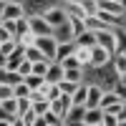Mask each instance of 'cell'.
<instances>
[{
	"label": "cell",
	"mask_w": 126,
	"mask_h": 126,
	"mask_svg": "<svg viewBox=\"0 0 126 126\" xmlns=\"http://www.w3.org/2000/svg\"><path fill=\"white\" fill-rule=\"evenodd\" d=\"M56 38V43H71V40H76V33H73V25L71 20H66V23L61 25H53V33H50Z\"/></svg>",
	"instance_id": "5b68a950"
},
{
	"label": "cell",
	"mask_w": 126,
	"mask_h": 126,
	"mask_svg": "<svg viewBox=\"0 0 126 126\" xmlns=\"http://www.w3.org/2000/svg\"><path fill=\"white\" fill-rule=\"evenodd\" d=\"M13 38V33H10L8 28H3V23H0V43H3V40H10Z\"/></svg>",
	"instance_id": "74e56055"
},
{
	"label": "cell",
	"mask_w": 126,
	"mask_h": 126,
	"mask_svg": "<svg viewBox=\"0 0 126 126\" xmlns=\"http://www.w3.org/2000/svg\"><path fill=\"white\" fill-rule=\"evenodd\" d=\"M58 63H61L63 68H83V66H81V61L76 58V53H71V56H66V58H61Z\"/></svg>",
	"instance_id": "d4e9b609"
},
{
	"label": "cell",
	"mask_w": 126,
	"mask_h": 126,
	"mask_svg": "<svg viewBox=\"0 0 126 126\" xmlns=\"http://www.w3.org/2000/svg\"><path fill=\"white\" fill-rule=\"evenodd\" d=\"M96 76H98V86L103 91H111V88H116V83H119V73L116 68H113V63H103V66H96Z\"/></svg>",
	"instance_id": "6da1fadb"
},
{
	"label": "cell",
	"mask_w": 126,
	"mask_h": 126,
	"mask_svg": "<svg viewBox=\"0 0 126 126\" xmlns=\"http://www.w3.org/2000/svg\"><path fill=\"white\" fill-rule=\"evenodd\" d=\"M35 46L40 48V53H43L48 61H56V48H58V43H56L53 35H35Z\"/></svg>",
	"instance_id": "3957f363"
},
{
	"label": "cell",
	"mask_w": 126,
	"mask_h": 126,
	"mask_svg": "<svg viewBox=\"0 0 126 126\" xmlns=\"http://www.w3.org/2000/svg\"><path fill=\"white\" fill-rule=\"evenodd\" d=\"M28 23H30V33L33 35H50L53 33V25L43 15H28Z\"/></svg>",
	"instance_id": "277c9868"
},
{
	"label": "cell",
	"mask_w": 126,
	"mask_h": 126,
	"mask_svg": "<svg viewBox=\"0 0 126 126\" xmlns=\"http://www.w3.org/2000/svg\"><path fill=\"white\" fill-rule=\"evenodd\" d=\"M76 46L93 48V46H96V33H93V30H83V33H78L76 35Z\"/></svg>",
	"instance_id": "2e32d148"
},
{
	"label": "cell",
	"mask_w": 126,
	"mask_h": 126,
	"mask_svg": "<svg viewBox=\"0 0 126 126\" xmlns=\"http://www.w3.org/2000/svg\"><path fill=\"white\" fill-rule=\"evenodd\" d=\"M76 58L81 61V66L83 68H91V48H86V46H76Z\"/></svg>",
	"instance_id": "e0dca14e"
},
{
	"label": "cell",
	"mask_w": 126,
	"mask_h": 126,
	"mask_svg": "<svg viewBox=\"0 0 126 126\" xmlns=\"http://www.w3.org/2000/svg\"><path fill=\"white\" fill-rule=\"evenodd\" d=\"M73 50H76V40H71V43H58V48H56V61L71 56Z\"/></svg>",
	"instance_id": "ffe728a7"
},
{
	"label": "cell",
	"mask_w": 126,
	"mask_h": 126,
	"mask_svg": "<svg viewBox=\"0 0 126 126\" xmlns=\"http://www.w3.org/2000/svg\"><path fill=\"white\" fill-rule=\"evenodd\" d=\"M15 93H13V86L10 83H0V101H5V98H13Z\"/></svg>",
	"instance_id": "836d02e7"
},
{
	"label": "cell",
	"mask_w": 126,
	"mask_h": 126,
	"mask_svg": "<svg viewBox=\"0 0 126 126\" xmlns=\"http://www.w3.org/2000/svg\"><path fill=\"white\" fill-rule=\"evenodd\" d=\"M15 50V38H10V40H3V43H0V53L3 56H10Z\"/></svg>",
	"instance_id": "f546056e"
},
{
	"label": "cell",
	"mask_w": 126,
	"mask_h": 126,
	"mask_svg": "<svg viewBox=\"0 0 126 126\" xmlns=\"http://www.w3.org/2000/svg\"><path fill=\"white\" fill-rule=\"evenodd\" d=\"M3 18H10V20H18V18H23L25 15V8L20 0H5V5H3V13H0Z\"/></svg>",
	"instance_id": "ba28073f"
},
{
	"label": "cell",
	"mask_w": 126,
	"mask_h": 126,
	"mask_svg": "<svg viewBox=\"0 0 126 126\" xmlns=\"http://www.w3.org/2000/svg\"><path fill=\"white\" fill-rule=\"evenodd\" d=\"M3 28H8L10 33H13V38H15V20H10V18H3Z\"/></svg>",
	"instance_id": "8d00e7d4"
},
{
	"label": "cell",
	"mask_w": 126,
	"mask_h": 126,
	"mask_svg": "<svg viewBox=\"0 0 126 126\" xmlns=\"http://www.w3.org/2000/svg\"><path fill=\"white\" fill-rule=\"evenodd\" d=\"M61 96V88H58V83H48V88H46V98L48 101H53Z\"/></svg>",
	"instance_id": "1f68e13d"
},
{
	"label": "cell",
	"mask_w": 126,
	"mask_h": 126,
	"mask_svg": "<svg viewBox=\"0 0 126 126\" xmlns=\"http://www.w3.org/2000/svg\"><path fill=\"white\" fill-rule=\"evenodd\" d=\"M25 8V15H43L48 8L58 5V0H20Z\"/></svg>",
	"instance_id": "7a4b0ae2"
},
{
	"label": "cell",
	"mask_w": 126,
	"mask_h": 126,
	"mask_svg": "<svg viewBox=\"0 0 126 126\" xmlns=\"http://www.w3.org/2000/svg\"><path fill=\"white\" fill-rule=\"evenodd\" d=\"M63 78L73 81V83H81L83 81V68H63Z\"/></svg>",
	"instance_id": "603a6c76"
},
{
	"label": "cell",
	"mask_w": 126,
	"mask_h": 126,
	"mask_svg": "<svg viewBox=\"0 0 126 126\" xmlns=\"http://www.w3.org/2000/svg\"><path fill=\"white\" fill-rule=\"evenodd\" d=\"M119 3H121V5H124V8H126V0H119Z\"/></svg>",
	"instance_id": "b9f144b4"
},
{
	"label": "cell",
	"mask_w": 126,
	"mask_h": 126,
	"mask_svg": "<svg viewBox=\"0 0 126 126\" xmlns=\"http://www.w3.org/2000/svg\"><path fill=\"white\" fill-rule=\"evenodd\" d=\"M83 25H86V30H93V33H98V30H106V28H111L109 23H103V20H101L98 15H86V18H83Z\"/></svg>",
	"instance_id": "9a60e30c"
},
{
	"label": "cell",
	"mask_w": 126,
	"mask_h": 126,
	"mask_svg": "<svg viewBox=\"0 0 126 126\" xmlns=\"http://www.w3.org/2000/svg\"><path fill=\"white\" fill-rule=\"evenodd\" d=\"M101 93H103V88L98 86V83H88V91H86V109L101 106Z\"/></svg>",
	"instance_id": "8fae6325"
},
{
	"label": "cell",
	"mask_w": 126,
	"mask_h": 126,
	"mask_svg": "<svg viewBox=\"0 0 126 126\" xmlns=\"http://www.w3.org/2000/svg\"><path fill=\"white\" fill-rule=\"evenodd\" d=\"M61 3H81V0H61Z\"/></svg>",
	"instance_id": "ab89813d"
},
{
	"label": "cell",
	"mask_w": 126,
	"mask_h": 126,
	"mask_svg": "<svg viewBox=\"0 0 126 126\" xmlns=\"http://www.w3.org/2000/svg\"><path fill=\"white\" fill-rule=\"evenodd\" d=\"M116 53H126V30H116Z\"/></svg>",
	"instance_id": "83f0119b"
},
{
	"label": "cell",
	"mask_w": 126,
	"mask_h": 126,
	"mask_svg": "<svg viewBox=\"0 0 126 126\" xmlns=\"http://www.w3.org/2000/svg\"><path fill=\"white\" fill-rule=\"evenodd\" d=\"M96 43L103 46L106 50H111V53H116V28L98 30V33H96Z\"/></svg>",
	"instance_id": "52a82bcc"
},
{
	"label": "cell",
	"mask_w": 126,
	"mask_h": 126,
	"mask_svg": "<svg viewBox=\"0 0 126 126\" xmlns=\"http://www.w3.org/2000/svg\"><path fill=\"white\" fill-rule=\"evenodd\" d=\"M111 63H113V68H116L119 76H126V53H113Z\"/></svg>",
	"instance_id": "44dd1931"
},
{
	"label": "cell",
	"mask_w": 126,
	"mask_h": 126,
	"mask_svg": "<svg viewBox=\"0 0 126 126\" xmlns=\"http://www.w3.org/2000/svg\"><path fill=\"white\" fill-rule=\"evenodd\" d=\"M86 91H88V83H78L76 91L71 93V103H83L86 106Z\"/></svg>",
	"instance_id": "ac0fdd59"
},
{
	"label": "cell",
	"mask_w": 126,
	"mask_h": 126,
	"mask_svg": "<svg viewBox=\"0 0 126 126\" xmlns=\"http://www.w3.org/2000/svg\"><path fill=\"white\" fill-rule=\"evenodd\" d=\"M18 73H20V76H28V73H33V63H30L28 58H23V61H20V66H18Z\"/></svg>",
	"instance_id": "4dcf8cb0"
},
{
	"label": "cell",
	"mask_w": 126,
	"mask_h": 126,
	"mask_svg": "<svg viewBox=\"0 0 126 126\" xmlns=\"http://www.w3.org/2000/svg\"><path fill=\"white\" fill-rule=\"evenodd\" d=\"M25 111H30V98L28 96H20L18 98V116H23Z\"/></svg>",
	"instance_id": "d6a6232c"
},
{
	"label": "cell",
	"mask_w": 126,
	"mask_h": 126,
	"mask_svg": "<svg viewBox=\"0 0 126 126\" xmlns=\"http://www.w3.org/2000/svg\"><path fill=\"white\" fill-rule=\"evenodd\" d=\"M101 121H103V109L101 106L86 109V113H83V126H101Z\"/></svg>",
	"instance_id": "7c38bea8"
},
{
	"label": "cell",
	"mask_w": 126,
	"mask_h": 126,
	"mask_svg": "<svg viewBox=\"0 0 126 126\" xmlns=\"http://www.w3.org/2000/svg\"><path fill=\"white\" fill-rule=\"evenodd\" d=\"M43 18L48 20L50 25H61V23H66V20H68V13H66V8L58 3V5H53V8H48L46 13H43Z\"/></svg>",
	"instance_id": "9c48e42d"
},
{
	"label": "cell",
	"mask_w": 126,
	"mask_h": 126,
	"mask_svg": "<svg viewBox=\"0 0 126 126\" xmlns=\"http://www.w3.org/2000/svg\"><path fill=\"white\" fill-rule=\"evenodd\" d=\"M68 106H71V96H68V93H61L58 98H53V101H50V111H53V113H58L61 119L66 116Z\"/></svg>",
	"instance_id": "4fadbf2b"
},
{
	"label": "cell",
	"mask_w": 126,
	"mask_h": 126,
	"mask_svg": "<svg viewBox=\"0 0 126 126\" xmlns=\"http://www.w3.org/2000/svg\"><path fill=\"white\" fill-rule=\"evenodd\" d=\"M25 58H28L30 63H35V61H40V58H46V56L40 53V48H38V46L33 43V46H25ZM46 61H48V58H46Z\"/></svg>",
	"instance_id": "cb8c5ba5"
},
{
	"label": "cell",
	"mask_w": 126,
	"mask_h": 126,
	"mask_svg": "<svg viewBox=\"0 0 126 126\" xmlns=\"http://www.w3.org/2000/svg\"><path fill=\"white\" fill-rule=\"evenodd\" d=\"M0 23H3V18H0Z\"/></svg>",
	"instance_id": "7bdbcfd3"
},
{
	"label": "cell",
	"mask_w": 126,
	"mask_h": 126,
	"mask_svg": "<svg viewBox=\"0 0 126 126\" xmlns=\"http://www.w3.org/2000/svg\"><path fill=\"white\" fill-rule=\"evenodd\" d=\"M43 78H46L48 83H58V81L63 78V66H61L58 61H50V63H48V71H46Z\"/></svg>",
	"instance_id": "5bb4252c"
},
{
	"label": "cell",
	"mask_w": 126,
	"mask_h": 126,
	"mask_svg": "<svg viewBox=\"0 0 126 126\" xmlns=\"http://www.w3.org/2000/svg\"><path fill=\"white\" fill-rule=\"evenodd\" d=\"M119 101H121V98H119V93L113 91V88L101 93V109H109V106H113V103H119Z\"/></svg>",
	"instance_id": "d6986e66"
},
{
	"label": "cell",
	"mask_w": 126,
	"mask_h": 126,
	"mask_svg": "<svg viewBox=\"0 0 126 126\" xmlns=\"http://www.w3.org/2000/svg\"><path fill=\"white\" fill-rule=\"evenodd\" d=\"M30 109H33L38 116H43V113L50 109V101H48L46 96H43V98H35V101H30Z\"/></svg>",
	"instance_id": "7402d4cb"
},
{
	"label": "cell",
	"mask_w": 126,
	"mask_h": 126,
	"mask_svg": "<svg viewBox=\"0 0 126 126\" xmlns=\"http://www.w3.org/2000/svg\"><path fill=\"white\" fill-rule=\"evenodd\" d=\"M5 63H8V56H3V53H0V66H5Z\"/></svg>",
	"instance_id": "f35d334b"
},
{
	"label": "cell",
	"mask_w": 126,
	"mask_h": 126,
	"mask_svg": "<svg viewBox=\"0 0 126 126\" xmlns=\"http://www.w3.org/2000/svg\"><path fill=\"white\" fill-rule=\"evenodd\" d=\"M101 126H119V121H116V113L103 111V121H101Z\"/></svg>",
	"instance_id": "e575fe53"
},
{
	"label": "cell",
	"mask_w": 126,
	"mask_h": 126,
	"mask_svg": "<svg viewBox=\"0 0 126 126\" xmlns=\"http://www.w3.org/2000/svg\"><path fill=\"white\" fill-rule=\"evenodd\" d=\"M81 83H83V81H81ZM76 86H78V83L66 81V78H61V81H58V88H61V93H68V96H71L73 91H76Z\"/></svg>",
	"instance_id": "4316f807"
},
{
	"label": "cell",
	"mask_w": 126,
	"mask_h": 126,
	"mask_svg": "<svg viewBox=\"0 0 126 126\" xmlns=\"http://www.w3.org/2000/svg\"><path fill=\"white\" fill-rule=\"evenodd\" d=\"M83 113H86V106H83V103H71L66 116H63V124L66 126H78V124H83Z\"/></svg>",
	"instance_id": "8992f818"
},
{
	"label": "cell",
	"mask_w": 126,
	"mask_h": 126,
	"mask_svg": "<svg viewBox=\"0 0 126 126\" xmlns=\"http://www.w3.org/2000/svg\"><path fill=\"white\" fill-rule=\"evenodd\" d=\"M81 8L86 15H96L98 13V0H81Z\"/></svg>",
	"instance_id": "484cf974"
},
{
	"label": "cell",
	"mask_w": 126,
	"mask_h": 126,
	"mask_svg": "<svg viewBox=\"0 0 126 126\" xmlns=\"http://www.w3.org/2000/svg\"><path fill=\"white\" fill-rule=\"evenodd\" d=\"M15 40H18L20 46H33V43H35V35H33V33H25V35H18Z\"/></svg>",
	"instance_id": "d590c367"
},
{
	"label": "cell",
	"mask_w": 126,
	"mask_h": 126,
	"mask_svg": "<svg viewBox=\"0 0 126 126\" xmlns=\"http://www.w3.org/2000/svg\"><path fill=\"white\" fill-rule=\"evenodd\" d=\"M113 58V53H111V50H106V48H103V46H93L91 48V68H96V66H103V63H109Z\"/></svg>",
	"instance_id": "30bf717a"
},
{
	"label": "cell",
	"mask_w": 126,
	"mask_h": 126,
	"mask_svg": "<svg viewBox=\"0 0 126 126\" xmlns=\"http://www.w3.org/2000/svg\"><path fill=\"white\" fill-rule=\"evenodd\" d=\"M48 63H50V61H46V58L35 61V63H33V73H38V76H46V71H48Z\"/></svg>",
	"instance_id": "f1b7e54d"
},
{
	"label": "cell",
	"mask_w": 126,
	"mask_h": 126,
	"mask_svg": "<svg viewBox=\"0 0 126 126\" xmlns=\"http://www.w3.org/2000/svg\"><path fill=\"white\" fill-rule=\"evenodd\" d=\"M3 5H5V0H0V13H3ZM0 18H3V15H0Z\"/></svg>",
	"instance_id": "60d3db41"
}]
</instances>
